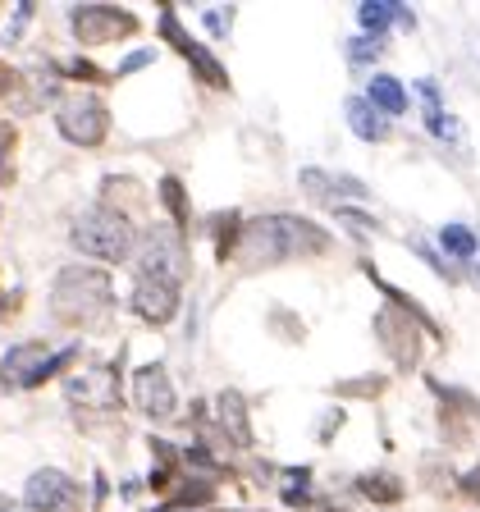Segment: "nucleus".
<instances>
[{"label":"nucleus","instance_id":"obj_1","mask_svg":"<svg viewBox=\"0 0 480 512\" xmlns=\"http://www.w3.org/2000/svg\"><path fill=\"white\" fill-rule=\"evenodd\" d=\"M330 252V234L307 215H261V220L243 224L238 238V261L243 266H279V261H307V256Z\"/></svg>","mask_w":480,"mask_h":512},{"label":"nucleus","instance_id":"obj_2","mask_svg":"<svg viewBox=\"0 0 480 512\" xmlns=\"http://www.w3.org/2000/svg\"><path fill=\"white\" fill-rule=\"evenodd\" d=\"M115 307V288H110V275L96 266H64L55 275L51 288V311L60 325H96Z\"/></svg>","mask_w":480,"mask_h":512},{"label":"nucleus","instance_id":"obj_3","mask_svg":"<svg viewBox=\"0 0 480 512\" xmlns=\"http://www.w3.org/2000/svg\"><path fill=\"white\" fill-rule=\"evenodd\" d=\"M69 238H74V247L83 256H92V261H110V266L128 261L133 243H138L128 215L115 211V206H92V211H83L74 220V229H69Z\"/></svg>","mask_w":480,"mask_h":512},{"label":"nucleus","instance_id":"obj_4","mask_svg":"<svg viewBox=\"0 0 480 512\" xmlns=\"http://www.w3.org/2000/svg\"><path fill=\"white\" fill-rule=\"evenodd\" d=\"M128 261H133L138 279H160V284H174V288H179L183 275H188L183 234H179V229H165V224H156V229L138 234V243H133Z\"/></svg>","mask_w":480,"mask_h":512},{"label":"nucleus","instance_id":"obj_5","mask_svg":"<svg viewBox=\"0 0 480 512\" xmlns=\"http://www.w3.org/2000/svg\"><path fill=\"white\" fill-rule=\"evenodd\" d=\"M55 128H60V138L74 142V147H101L110 133V110L87 92L64 96L60 106H55Z\"/></svg>","mask_w":480,"mask_h":512},{"label":"nucleus","instance_id":"obj_6","mask_svg":"<svg viewBox=\"0 0 480 512\" xmlns=\"http://www.w3.org/2000/svg\"><path fill=\"white\" fill-rule=\"evenodd\" d=\"M375 339H380V348L389 352V362L398 366V371H412L416 362H421V330H416V316H407L403 307H380L375 311Z\"/></svg>","mask_w":480,"mask_h":512},{"label":"nucleus","instance_id":"obj_7","mask_svg":"<svg viewBox=\"0 0 480 512\" xmlns=\"http://www.w3.org/2000/svg\"><path fill=\"white\" fill-rule=\"evenodd\" d=\"M69 28L83 46H106L119 42V37H133L138 32V14L119 10V5H78L69 14Z\"/></svg>","mask_w":480,"mask_h":512},{"label":"nucleus","instance_id":"obj_8","mask_svg":"<svg viewBox=\"0 0 480 512\" xmlns=\"http://www.w3.org/2000/svg\"><path fill=\"white\" fill-rule=\"evenodd\" d=\"M23 503L32 512H83V485L55 467H42V471H32Z\"/></svg>","mask_w":480,"mask_h":512},{"label":"nucleus","instance_id":"obj_9","mask_svg":"<svg viewBox=\"0 0 480 512\" xmlns=\"http://www.w3.org/2000/svg\"><path fill=\"white\" fill-rule=\"evenodd\" d=\"M64 394H69V403L96 407V412L119 407V366H87L64 384Z\"/></svg>","mask_w":480,"mask_h":512},{"label":"nucleus","instance_id":"obj_10","mask_svg":"<svg viewBox=\"0 0 480 512\" xmlns=\"http://www.w3.org/2000/svg\"><path fill=\"white\" fill-rule=\"evenodd\" d=\"M133 403H138L147 416H170L174 412V384H170V375H165L160 362L138 366V375H133Z\"/></svg>","mask_w":480,"mask_h":512},{"label":"nucleus","instance_id":"obj_11","mask_svg":"<svg viewBox=\"0 0 480 512\" xmlns=\"http://www.w3.org/2000/svg\"><path fill=\"white\" fill-rule=\"evenodd\" d=\"M128 307L138 311L147 325H165V320H174V311H179V288L160 284V279H138V284H133Z\"/></svg>","mask_w":480,"mask_h":512},{"label":"nucleus","instance_id":"obj_12","mask_svg":"<svg viewBox=\"0 0 480 512\" xmlns=\"http://www.w3.org/2000/svg\"><path fill=\"white\" fill-rule=\"evenodd\" d=\"M51 362V352H46L42 339H28V343H14L10 352H5V362H0V371H5V380L23 384V389H37V375H42V366Z\"/></svg>","mask_w":480,"mask_h":512},{"label":"nucleus","instance_id":"obj_13","mask_svg":"<svg viewBox=\"0 0 480 512\" xmlns=\"http://www.w3.org/2000/svg\"><path fill=\"white\" fill-rule=\"evenodd\" d=\"M215 416H220L224 439H234L238 448H252V426H247V403H243V394L224 389V394L215 398Z\"/></svg>","mask_w":480,"mask_h":512},{"label":"nucleus","instance_id":"obj_14","mask_svg":"<svg viewBox=\"0 0 480 512\" xmlns=\"http://www.w3.org/2000/svg\"><path fill=\"white\" fill-rule=\"evenodd\" d=\"M348 128L362 142H384V138H389V119H384L380 110L366 101V96H352V101H348Z\"/></svg>","mask_w":480,"mask_h":512},{"label":"nucleus","instance_id":"obj_15","mask_svg":"<svg viewBox=\"0 0 480 512\" xmlns=\"http://www.w3.org/2000/svg\"><path fill=\"white\" fill-rule=\"evenodd\" d=\"M366 101H371V106L380 110L384 119H394V115H403V110H407L403 83H398V78H389V74H375L371 78V87H366Z\"/></svg>","mask_w":480,"mask_h":512},{"label":"nucleus","instance_id":"obj_16","mask_svg":"<svg viewBox=\"0 0 480 512\" xmlns=\"http://www.w3.org/2000/svg\"><path fill=\"white\" fill-rule=\"evenodd\" d=\"M357 490L371 503H384V508H394V503L407 499V485L398 476H389V471H366V476H357Z\"/></svg>","mask_w":480,"mask_h":512},{"label":"nucleus","instance_id":"obj_17","mask_svg":"<svg viewBox=\"0 0 480 512\" xmlns=\"http://www.w3.org/2000/svg\"><path fill=\"white\" fill-rule=\"evenodd\" d=\"M215 499V480L211 476H192L170 490V508H206Z\"/></svg>","mask_w":480,"mask_h":512},{"label":"nucleus","instance_id":"obj_18","mask_svg":"<svg viewBox=\"0 0 480 512\" xmlns=\"http://www.w3.org/2000/svg\"><path fill=\"white\" fill-rule=\"evenodd\" d=\"M160 202H165V211H170V220H174V229H188V220H192V211H188V192H183V183L174 179V174H165L160 179Z\"/></svg>","mask_w":480,"mask_h":512},{"label":"nucleus","instance_id":"obj_19","mask_svg":"<svg viewBox=\"0 0 480 512\" xmlns=\"http://www.w3.org/2000/svg\"><path fill=\"white\" fill-rule=\"evenodd\" d=\"M188 64H192V74L202 78L206 87H229V74H224V64L215 60V55L206 51L202 42H192V51H188Z\"/></svg>","mask_w":480,"mask_h":512},{"label":"nucleus","instance_id":"obj_20","mask_svg":"<svg viewBox=\"0 0 480 512\" xmlns=\"http://www.w3.org/2000/svg\"><path fill=\"white\" fill-rule=\"evenodd\" d=\"M211 234H215V256H220V261H229V256L238 252V238H243V224H238V211L215 215V220H211Z\"/></svg>","mask_w":480,"mask_h":512},{"label":"nucleus","instance_id":"obj_21","mask_svg":"<svg viewBox=\"0 0 480 512\" xmlns=\"http://www.w3.org/2000/svg\"><path fill=\"white\" fill-rule=\"evenodd\" d=\"M439 247H444L453 261H471L480 243H476V234H471V229H462V224H444V229H439Z\"/></svg>","mask_w":480,"mask_h":512},{"label":"nucleus","instance_id":"obj_22","mask_svg":"<svg viewBox=\"0 0 480 512\" xmlns=\"http://www.w3.org/2000/svg\"><path fill=\"white\" fill-rule=\"evenodd\" d=\"M394 14H398L394 0H366L362 10H357V19H362L366 37H380V32L389 28V23H394Z\"/></svg>","mask_w":480,"mask_h":512},{"label":"nucleus","instance_id":"obj_23","mask_svg":"<svg viewBox=\"0 0 480 512\" xmlns=\"http://www.w3.org/2000/svg\"><path fill=\"white\" fill-rule=\"evenodd\" d=\"M302 188H307V197H316V202H334L339 206V179H334V174H325V170H302Z\"/></svg>","mask_w":480,"mask_h":512},{"label":"nucleus","instance_id":"obj_24","mask_svg":"<svg viewBox=\"0 0 480 512\" xmlns=\"http://www.w3.org/2000/svg\"><path fill=\"white\" fill-rule=\"evenodd\" d=\"M14 147H19L14 124H0V188H10L14 183Z\"/></svg>","mask_w":480,"mask_h":512},{"label":"nucleus","instance_id":"obj_25","mask_svg":"<svg viewBox=\"0 0 480 512\" xmlns=\"http://www.w3.org/2000/svg\"><path fill=\"white\" fill-rule=\"evenodd\" d=\"M307 476H311L307 467H302V471H284V480H288V485H284V503H288V508H307V503H311Z\"/></svg>","mask_w":480,"mask_h":512},{"label":"nucleus","instance_id":"obj_26","mask_svg":"<svg viewBox=\"0 0 480 512\" xmlns=\"http://www.w3.org/2000/svg\"><path fill=\"white\" fill-rule=\"evenodd\" d=\"M339 398H371V394H384V375H366V380H343L334 384Z\"/></svg>","mask_w":480,"mask_h":512},{"label":"nucleus","instance_id":"obj_27","mask_svg":"<svg viewBox=\"0 0 480 512\" xmlns=\"http://www.w3.org/2000/svg\"><path fill=\"white\" fill-rule=\"evenodd\" d=\"M64 74L74 78V83H115V74L96 69L92 60H69V64H64Z\"/></svg>","mask_w":480,"mask_h":512},{"label":"nucleus","instance_id":"obj_28","mask_svg":"<svg viewBox=\"0 0 480 512\" xmlns=\"http://www.w3.org/2000/svg\"><path fill=\"white\" fill-rule=\"evenodd\" d=\"M380 51H384L380 37H352V42H348V60L352 64H375V60H380Z\"/></svg>","mask_w":480,"mask_h":512},{"label":"nucleus","instance_id":"obj_29","mask_svg":"<svg viewBox=\"0 0 480 512\" xmlns=\"http://www.w3.org/2000/svg\"><path fill=\"white\" fill-rule=\"evenodd\" d=\"M334 211H339V224H348L352 234H375V229H380V220H371V215H362V211H352V206H334Z\"/></svg>","mask_w":480,"mask_h":512},{"label":"nucleus","instance_id":"obj_30","mask_svg":"<svg viewBox=\"0 0 480 512\" xmlns=\"http://www.w3.org/2000/svg\"><path fill=\"white\" fill-rule=\"evenodd\" d=\"M151 60H156V51H133V55H128V60L115 69V78H128L133 69H142V64H151Z\"/></svg>","mask_w":480,"mask_h":512},{"label":"nucleus","instance_id":"obj_31","mask_svg":"<svg viewBox=\"0 0 480 512\" xmlns=\"http://www.w3.org/2000/svg\"><path fill=\"white\" fill-rule=\"evenodd\" d=\"M206 28H211L215 32V37H224V28H229V23H234V10H211V14H206Z\"/></svg>","mask_w":480,"mask_h":512},{"label":"nucleus","instance_id":"obj_32","mask_svg":"<svg viewBox=\"0 0 480 512\" xmlns=\"http://www.w3.org/2000/svg\"><path fill=\"white\" fill-rule=\"evenodd\" d=\"M14 87H19V74H14L10 64L0 60V96H10V92H14Z\"/></svg>","mask_w":480,"mask_h":512},{"label":"nucleus","instance_id":"obj_33","mask_svg":"<svg viewBox=\"0 0 480 512\" xmlns=\"http://www.w3.org/2000/svg\"><path fill=\"white\" fill-rule=\"evenodd\" d=\"M462 490H467V494H471V499H476V503H480V467H471V471H467V476H462Z\"/></svg>","mask_w":480,"mask_h":512},{"label":"nucleus","instance_id":"obj_34","mask_svg":"<svg viewBox=\"0 0 480 512\" xmlns=\"http://www.w3.org/2000/svg\"><path fill=\"white\" fill-rule=\"evenodd\" d=\"M0 512H23V508L14 499H5V494H0Z\"/></svg>","mask_w":480,"mask_h":512},{"label":"nucleus","instance_id":"obj_35","mask_svg":"<svg viewBox=\"0 0 480 512\" xmlns=\"http://www.w3.org/2000/svg\"><path fill=\"white\" fill-rule=\"evenodd\" d=\"M316 512H343V508H334V503H316Z\"/></svg>","mask_w":480,"mask_h":512},{"label":"nucleus","instance_id":"obj_36","mask_svg":"<svg viewBox=\"0 0 480 512\" xmlns=\"http://www.w3.org/2000/svg\"><path fill=\"white\" fill-rule=\"evenodd\" d=\"M156 512H174V508H170V503H165V508H156Z\"/></svg>","mask_w":480,"mask_h":512},{"label":"nucleus","instance_id":"obj_37","mask_svg":"<svg viewBox=\"0 0 480 512\" xmlns=\"http://www.w3.org/2000/svg\"><path fill=\"white\" fill-rule=\"evenodd\" d=\"M0 311H5V302H0Z\"/></svg>","mask_w":480,"mask_h":512}]
</instances>
